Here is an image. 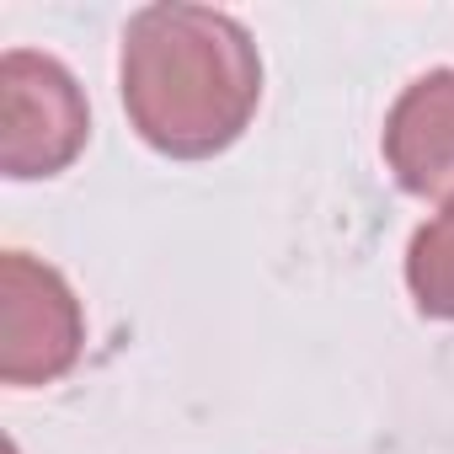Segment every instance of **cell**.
I'll return each mask as SVG.
<instances>
[{"mask_svg":"<svg viewBox=\"0 0 454 454\" xmlns=\"http://www.w3.org/2000/svg\"><path fill=\"white\" fill-rule=\"evenodd\" d=\"M406 289L422 316L454 321V203H443L406 247Z\"/></svg>","mask_w":454,"mask_h":454,"instance_id":"obj_5","label":"cell"},{"mask_svg":"<svg viewBox=\"0 0 454 454\" xmlns=\"http://www.w3.org/2000/svg\"><path fill=\"white\" fill-rule=\"evenodd\" d=\"M91 118L75 75L33 49L0 59V166L12 182L59 176L86 150Z\"/></svg>","mask_w":454,"mask_h":454,"instance_id":"obj_2","label":"cell"},{"mask_svg":"<svg viewBox=\"0 0 454 454\" xmlns=\"http://www.w3.org/2000/svg\"><path fill=\"white\" fill-rule=\"evenodd\" d=\"M118 91L150 150L208 160L247 134L262 102V59L252 33L224 12L145 6L123 27Z\"/></svg>","mask_w":454,"mask_h":454,"instance_id":"obj_1","label":"cell"},{"mask_svg":"<svg viewBox=\"0 0 454 454\" xmlns=\"http://www.w3.org/2000/svg\"><path fill=\"white\" fill-rule=\"evenodd\" d=\"M385 160L411 198L454 203V70L417 75L385 118Z\"/></svg>","mask_w":454,"mask_h":454,"instance_id":"obj_4","label":"cell"},{"mask_svg":"<svg viewBox=\"0 0 454 454\" xmlns=\"http://www.w3.org/2000/svg\"><path fill=\"white\" fill-rule=\"evenodd\" d=\"M86 342V316L75 289L38 257H0V380L54 385L75 369Z\"/></svg>","mask_w":454,"mask_h":454,"instance_id":"obj_3","label":"cell"}]
</instances>
